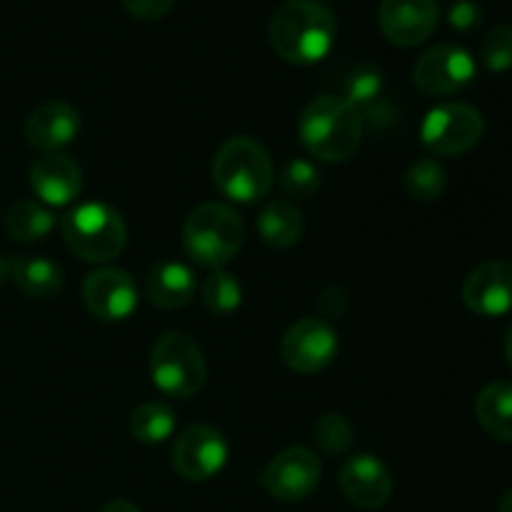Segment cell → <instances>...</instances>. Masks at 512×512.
Here are the masks:
<instances>
[{"mask_svg": "<svg viewBox=\"0 0 512 512\" xmlns=\"http://www.w3.org/2000/svg\"><path fill=\"white\" fill-rule=\"evenodd\" d=\"M203 303L213 315H230L243 303V285L233 273L213 270L203 283Z\"/></svg>", "mask_w": 512, "mask_h": 512, "instance_id": "484cf974", "label": "cell"}, {"mask_svg": "<svg viewBox=\"0 0 512 512\" xmlns=\"http://www.w3.org/2000/svg\"><path fill=\"white\" fill-rule=\"evenodd\" d=\"M338 483L350 505L360 510H380L393 495V475L378 455L360 453L343 463Z\"/></svg>", "mask_w": 512, "mask_h": 512, "instance_id": "4fadbf2b", "label": "cell"}, {"mask_svg": "<svg viewBox=\"0 0 512 512\" xmlns=\"http://www.w3.org/2000/svg\"><path fill=\"white\" fill-rule=\"evenodd\" d=\"M100 512H143L135 503H128V500H110Z\"/></svg>", "mask_w": 512, "mask_h": 512, "instance_id": "1f68e13d", "label": "cell"}, {"mask_svg": "<svg viewBox=\"0 0 512 512\" xmlns=\"http://www.w3.org/2000/svg\"><path fill=\"white\" fill-rule=\"evenodd\" d=\"M280 188L288 198L308 200L320 190V170L310 160L295 158L280 173Z\"/></svg>", "mask_w": 512, "mask_h": 512, "instance_id": "83f0119b", "label": "cell"}, {"mask_svg": "<svg viewBox=\"0 0 512 512\" xmlns=\"http://www.w3.org/2000/svg\"><path fill=\"white\" fill-rule=\"evenodd\" d=\"M60 233L75 258L95 265L115 260L128 243V228H125L123 215L103 200L80 203L68 210L60 223Z\"/></svg>", "mask_w": 512, "mask_h": 512, "instance_id": "277c9868", "label": "cell"}, {"mask_svg": "<svg viewBox=\"0 0 512 512\" xmlns=\"http://www.w3.org/2000/svg\"><path fill=\"white\" fill-rule=\"evenodd\" d=\"M323 463L318 455L308 448H285L280 450L260 473V485L265 493L273 495L283 503H300L318 490Z\"/></svg>", "mask_w": 512, "mask_h": 512, "instance_id": "9c48e42d", "label": "cell"}, {"mask_svg": "<svg viewBox=\"0 0 512 512\" xmlns=\"http://www.w3.org/2000/svg\"><path fill=\"white\" fill-rule=\"evenodd\" d=\"M125 10L138 20H158L175 5V0H123Z\"/></svg>", "mask_w": 512, "mask_h": 512, "instance_id": "4dcf8cb0", "label": "cell"}, {"mask_svg": "<svg viewBox=\"0 0 512 512\" xmlns=\"http://www.w3.org/2000/svg\"><path fill=\"white\" fill-rule=\"evenodd\" d=\"M338 355V333L325 318H303L280 340V358L300 375L323 373Z\"/></svg>", "mask_w": 512, "mask_h": 512, "instance_id": "30bf717a", "label": "cell"}, {"mask_svg": "<svg viewBox=\"0 0 512 512\" xmlns=\"http://www.w3.org/2000/svg\"><path fill=\"white\" fill-rule=\"evenodd\" d=\"M475 60L463 45H435L418 58L413 68V83L420 93L445 98L468 88L475 80Z\"/></svg>", "mask_w": 512, "mask_h": 512, "instance_id": "8fae6325", "label": "cell"}, {"mask_svg": "<svg viewBox=\"0 0 512 512\" xmlns=\"http://www.w3.org/2000/svg\"><path fill=\"white\" fill-rule=\"evenodd\" d=\"M213 183L225 198L235 203L253 205L268 198L275 183L270 153L250 135L225 140L213 158Z\"/></svg>", "mask_w": 512, "mask_h": 512, "instance_id": "3957f363", "label": "cell"}, {"mask_svg": "<svg viewBox=\"0 0 512 512\" xmlns=\"http://www.w3.org/2000/svg\"><path fill=\"white\" fill-rule=\"evenodd\" d=\"M245 243V225L233 208L223 203H203L183 225V248L195 265L223 270Z\"/></svg>", "mask_w": 512, "mask_h": 512, "instance_id": "5b68a950", "label": "cell"}, {"mask_svg": "<svg viewBox=\"0 0 512 512\" xmlns=\"http://www.w3.org/2000/svg\"><path fill=\"white\" fill-rule=\"evenodd\" d=\"M270 45L293 65L320 63L338 38V18L320 0H285L270 18Z\"/></svg>", "mask_w": 512, "mask_h": 512, "instance_id": "6da1fadb", "label": "cell"}, {"mask_svg": "<svg viewBox=\"0 0 512 512\" xmlns=\"http://www.w3.org/2000/svg\"><path fill=\"white\" fill-rule=\"evenodd\" d=\"M3 280H5V260L0 258V285H3Z\"/></svg>", "mask_w": 512, "mask_h": 512, "instance_id": "e575fe53", "label": "cell"}, {"mask_svg": "<svg viewBox=\"0 0 512 512\" xmlns=\"http://www.w3.org/2000/svg\"><path fill=\"white\" fill-rule=\"evenodd\" d=\"M448 188V175L443 165L433 158H420L405 173V190L418 203H433Z\"/></svg>", "mask_w": 512, "mask_h": 512, "instance_id": "d4e9b609", "label": "cell"}, {"mask_svg": "<svg viewBox=\"0 0 512 512\" xmlns=\"http://www.w3.org/2000/svg\"><path fill=\"white\" fill-rule=\"evenodd\" d=\"M313 438L325 455H345L353 445V425L345 415L325 413L315 423Z\"/></svg>", "mask_w": 512, "mask_h": 512, "instance_id": "4316f807", "label": "cell"}, {"mask_svg": "<svg viewBox=\"0 0 512 512\" xmlns=\"http://www.w3.org/2000/svg\"><path fill=\"white\" fill-rule=\"evenodd\" d=\"M30 188L45 208H68L83 190V170L63 153H43L30 168Z\"/></svg>", "mask_w": 512, "mask_h": 512, "instance_id": "2e32d148", "label": "cell"}, {"mask_svg": "<svg viewBox=\"0 0 512 512\" xmlns=\"http://www.w3.org/2000/svg\"><path fill=\"white\" fill-rule=\"evenodd\" d=\"M83 300L103 323H123L138 310V285L125 270L98 268L83 280Z\"/></svg>", "mask_w": 512, "mask_h": 512, "instance_id": "7c38bea8", "label": "cell"}, {"mask_svg": "<svg viewBox=\"0 0 512 512\" xmlns=\"http://www.w3.org/2000/svg\"><path fill=\"white\" fill-rule=\"evenodd\" d=\"M498 512H512V488L508 490V493L503 495V498H500V508H498Z\"/></svg>", "mask_w": 512, "mask_h": 512, "instance_id": "d6a6232c", "label": "cell"}, {"mask_svg": "<svg viewBox=\"0 0 512 512\" xmlns=\"http://www.w3.org/2000/svg\"><path fill=\"white\" fill-rule=\"evenodd\" d=\"M475 415L490 438L512 443V383L495 380L485 385L475 400Z\"/></svg>", "mask_w": 512, "mask_h": 512, "instance_id": "7402d4cb", "label": "cell"}, {"mask_svg": "<svg viewBox=\"0 0 512 512\" xmlns=\"http://www.w3.org/2000/svg\"><path fill=\"white\" fill-rule=\"evenodd\" d=\"M365 120L343 95L325 93L310 100L298 120L303 148L323 163H348L363 145Z\"/></svg>", "mask_w": 512, "mask_h": 512, "instance_id": "7a4b0ae2", "label": "cell"}, {"mask_svg": "<svg viewBox=\"0 0 512 512\" xmlns=\"http://www.w3.org/2000/svg\"><path fill=\"white\" fill-rule=\"evenodd\" d=\"M55 228V215L38 200H20L5 215V230L18 243H40Z\"/></svg>", "mask_w": 512, "mask_h": 512, "instance_id": "603a6c76", "label": "cell"}, {"mask_svg": "<svg viewBox=\"0 0 512 512\" xmlns=\"http://www.w3.org/2000/svg\"><path fill=\"white\" fill-rule=\"evenodd\" d=\"M175 410L160 400L138 405L130 415V435L143 445H160L175 433Z\"/></svg>", "mask_w": 512, "mask_h": 512, "instance_id": "cb8c5ba5", "label": "cell"}, {"mask_svg": "<svg viewBox=\"0 0 512 512\" xmlns=\"http://www.w3.org/2000/svg\"><path fill=\"white\" fill-rule=\"evenodd\" d=\"M198 280L190 265L180 260H163L145 278V295L163 310L185 308L195 298Z\"/></svg>", "mask_w": 512, "mask_h": 512, "instance_id": "d6986e66", "label": "cell"}, {"mask_svg": "<svg viewBox=\"0 0 512 512\" xmlns=\"http://www.w3.org/2000/svg\"><path fill=\"white\" fill-rule=\"evenodd\" d=\"M463 303L480 318H503L512 313V265L488 260L470 270L463 283Z\"/></svg>", "mask_w": 512, "mask_h": 512, "instance_id": "5bb4252c", "label": "cell"}, {"mask_svg": "<svg viewBox=\"0 0 512 512\" xmlns=\"http://www.w3.org/2000/svg\"><path fill=\"white\" fill-rule=\"evenodd\" d=\"M80 133V113L65 100H48L38 105L25 120V140L30 148L58 153Z\"/></svg>", "mask_w": 512, "mask_h": 512, "instance_id": "e0dca14e", "label": "cell"}, {"mask_svg": "<svg viewBox=\"0 0 512 512\" xmlns=\"http://www.w3.org/2000/svg\"><path fill=\"white\" fill-rule=\"evenodd\" d=\"M305 233L303 213L290 200H270L258 215V235L275 250H288L300 243Z\"/></svg>", "mask_w": 512, "mask_h": 512, "instance_id": "44dd1931", "label": "cell"}, {"mask_svg": "<svg viewBox=\"0 0 512 512\" xmlns=\"http://www.w3.org/2000/svg\"><path fill=\"white\" fill-rule=\"evenodd\" d=\"M480 58L493 73H505L512 68V25L500 23L488 30L480 45Z\"/></svg>", "mask_w": 512, "mask_h": 512, "instance_id": "f1b7e54d", "label": "cell"}, {"mask_svg": "<svg viewBox=\"0 0 512 512\" xmlns=\"http://www.w3.org/2000/svg\"><path fill=\"white\" fill-rule=\"evenodd\" d=\"M208 378L203 350L190 335L165 333L150 350V380L163 395L188 400L200 393Z\"/></svg>", "mask_w": 512, "mask_h": 512, "instance_id": "8992f818", "label": "cell"}, {"mask_svg": "<svg viewBox=\"0 0 512 512\" xmlns=\"http://www.w3.org/2000/svg\"><path fill=\"white\" fill-rule=\"evenodd\" d=\"M230 445L213 425H190L175 438L170 460L175 473L188 483H205L220 475L228 465Z\"/></svg>", "mask_w": 512, "mask_h": 512, "instance_id": "ba28073f", "label": "cell"}, {"mask_svg": "<svg viewBox=\"0 0 512 512\" xmlns=\"http://www.w3.org/2000/svg\"><path fill=\"white\" fill-rule=\"evenodd\" d=\"M485 133V118L468 103H445L430 110L420 128L423 145L433 155L453 158L473 150Z\"/></svg>", "mask_w": 512, "mask_h": 512, "instance_id": "52a82bcc", "label": "cell"}, {"mask_svg": "<svg viewBox=\"0 0 512 512\" xmlns=\"http://www.w3.org/2000/svg\"><path fill=\"white\" fill-rule=\"evenodd\" d=\"M505 358H508V365L512 368V325L508 328V335H505Z\"/></svg>", "mask_w": 512, "mask_h": 512, "instance_id": "836d02e7", "label": "cell"}, {"mask_svg": "<svg viewBox=\"0 0 512 512\" xmlns=\"http://www.w3.org/2000/svg\"><path fill=\"white\" fill-rule=\"evenodd\" d=\"M343 98L373 128H383V125L393 123L395 108L388 100V93H385V78L378 65L363 63L355 70H350V75L345 78Z\"/></svg>", "mask_w": 512, "mask_h": 512, "instance_id": "ac0fdd59", "label": "cell"}, {"mask_svg": "<svg viewBox=\"0 0 512 512\" xmlns=\"http://www.w3.org/2000/svg\"><path fill=\"white\" fill-rule=\"evenodd\" d=\"M483 23V5L478 0H455L448 8V25L458 33H470Z\"/></svg>", "mask_w": 512, "mask_h": 512, "instance_id": "f546056e", "label": "cell"}, {"mask_svg": "<svg viewBox=\"0 0 512 512\" xmlns=\"http://www.w3.org/2000/svg\"><path fill=\"white\" fill-rule=\"evenodd\" d=\"M378 18L390 43L415 48L435 33L440 10L435 0H383Z\"/></svg>", "mask_w": 512, "mask_h": 512, "instance_id": "9a60e30c", "label": "cell"}, {"mask_svg": "<svg viewBox=\"0 0 512 512\" xmlns=\"http://www.w3.org/2000/svg\"><path fill=\"white\" fill-rule=\"evenodd\" d=\"M5 278L15 283L20 293L33 300H53L63 290V268L48 258H30V255H15L5 260Z\"/></svg>", "mask_w": 512, "mask_h": 512, "instance_id": "ffe728a7", "label": "cell"}]
</instances>
